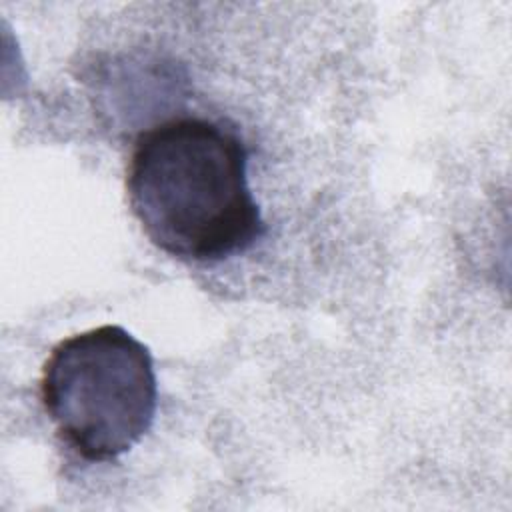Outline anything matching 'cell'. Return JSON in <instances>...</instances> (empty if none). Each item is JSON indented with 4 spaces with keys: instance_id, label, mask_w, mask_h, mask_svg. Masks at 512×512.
<instances>
[{
    "instance_id": "7a4b0ae2",
    "label": "cell",
    "mask_w": 512,
    "mask_h": 512,
    "mask_svg": "<svg viewBox=\"0 0 512 512\" xmlns=\"http://www.w3.org/2000/svg\"><path fill=\"white\" fill-rule=\"evenodd\" d=\"M40 400L62 442L86 462H110L152 428L154 358L118 324L60 340L42 368Z\"/></svg>"
},
{
    "instance_id": "6da1fadb",
    "label": "cell",
    "mask_w": 512,
    "mask_h": 512,
    "mask_svg": "<svg viewBox=\"0 0 512 512\" xmlns=\"http://www.w3.org/2000/svg\"><path fill=\"white\" fill-rule=\"evenodd\" d=\"M126 194L148 240L182 262L218 264L266 234L248 184L246 146L210 118H170L140 132Z\"/></svg>"
}]
</instances>
